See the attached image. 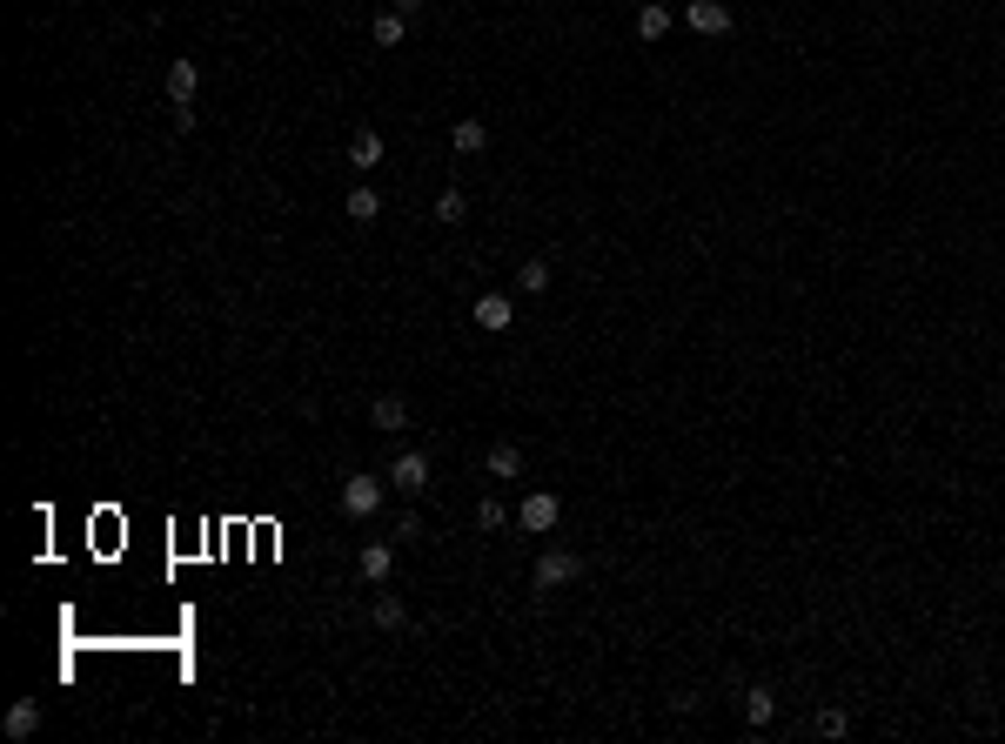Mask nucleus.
<instances>
[{
  "label": "nucleus",
  "instance_id": "nucleus-8",
  "mask_svg": "<svg viewBox=\"0 0 1005 744\" xmlns=\"http://www.w3.org/2000/svg\"><path fill=\"white\" fill-rule=\"evenodd\" d=\"M449 148H456V155H483V148H490V128H483L476 114H463V121L449 128Z\"/></svg>",
  "mask_w": 1005,
  "mask_h": 744
},
{
  "label": "nucleus",
  "instance_id": "nucleus-12",
  "mask_svg": "<svg viewBox=\"0 0 1005 744\" xmlns=\"http://www.w3.org/2000/svg\"><path fill=\"white\" fill-rule=\"evenodd\" d=\"M396 570V550L389 543H362V584H382Z\"/></svg>",
  "mask_w": 1005,
  "mask_h": 744
},
{
  "label": "nucleus",
  "instance_id": "nucleus-17",
  "mask_svg": "<svg viewBox=\"0 0 1005 744\" xmlns=\"http://www.w3.org/2000/svg\"><path fill=\"white\" fill-rule=\"evenodd\" d=\"M463 215H469L463 188H443V195H436V222H443V228H456V222H463Z\"/></svg>",
  "mask_w": 1005,
  "mask_h": 744
},
{
  "label": "nucleus",
  "instance_id": "nucleus-9",
  "mask_svg": "<svg viewBox=\"0 0 1005 744\" xmlns=\"http://www.w3.org/2000/svg\"><path fill=\"white\" fill-rule=\"evenodd\" d=\"M664 34H670V7L664 0H644L637 7V41H664Z\"/></svg>",
  "mask_w": 1005,
  "mask_h": 744
},
{
  "label": "nucleus",
  "instance_id": "nucleus-22",
  "mask_svg": "<svg viewBox=\"0 0 1005 744\" xmlns=\"http://www.w3.org/2000/svg\"><path fill=\"white\" fill-rule=\"evenodd\" d=\"M818 731H825V738H845L851 718H845V711H818Z\"/></svg>",
  "mask_w": 1005,
  "mask_h": 744
},
{
  "label": "nucleus",
  "instance_id": "nucleus-5",
  "mask_svg": "<svg viewBox=\"0 0 1005 744\" xmlns=\"http://www.w3.org/2000/svg\"><path fill=\"white\" fill-rule=\"evenodd\" d=\"M577 570H583V557H577V550H543V557H536V590H557V584H570Z\"/></svg>",
  "mask_w": 1005,
  "mask_h": 744
},
{
  "label": "nucleus",
  "instance_id": "nucleus-1",
  "mask_svg": "<svg viewBox=\"0 0 1005 744\" xmlns=\"http://www.w3.org/2000/svg\"><path fill=\"white\" fill-rule=\"evenodd\" d=\"M557 517H563L557 496H550V490H530V496H523V510H516V530L543 537V530H557Z\"/></svg>",
  "mask_w": 1005,
  "mask_h": 744
},
{
  "label": "nucleus",
  "instance_id": "nucleus-15",
  "mask_svg": "<svg viewBox=\"0 0 1005 744\" xmlns=\"http://www.w3.org/2000/svg\"><path fill=\"white\" fill-rule=\"evenodd\" d=\"M34 731H41V704L21 698L14 711H7V738H34Z\"/></svg>",
  "mask_w": 1005,
  "mask_h": 744
},
{
  "label": "nucleus",
  "instance_id": "nucleus-4",
  "mask_svg": "<svg viewBox=\"0 0 1005 744\" xmlns=\"http://www.w3.org/2000/svg\"><path fill=\"white\" fill-rule=\"evenodd\" d=\"M684 27L691 34H731V7L724 0H684Z\"/></svg>",
  "mask_w": 1005,
  "mask_h": 744
},
{
  "label": "nucleus",
  "instance_id": "nucleus-3",
  "mask_svg": "<svg viewBox=\"0 0 1005 744\" xmlns=\"http://www.w3.org/2000/svg\"><path fill=\"white\" fill-rule=\"evenodd\" d=\"M469 322H476L483 336H503V329L516 322V302H510V295H476V309H469Z\"/></svg>",
  "mask_w": 1005,
  "mask_h": 744
},
{
  "label": "nucleus",
  "instance_id": "nucleus-10",
  "mask_svg": "<svg viewBox=\"0 0 1005 744\" xmlns=\"http://www.w3.org/2000/svg\"><path fill=\"white\" fill-rule=\"evenodd\" d=\"M342 215H349V222H362V228H369V222H376V215H382L376 188H369V181H356V188H349V202H342Z\"/></svg>",
  "mask_w": 1005,
  "mask_h": 744
},
{
  "label": "nucleus",
  "instance_id": "nucleus-16",
  "mask_svg": "<svg viewBox=\"0 0 1005 744\" xmlns=\"http://www.w3.org/2000/svg\"><path fill=\"white\" fill-rule=\"evenodd\" d=\"M490 476H503V483L523 476V450H516V443H496V450H490Z\"/></svg>",
  "mask_w": 1005,
  "mask_h": 744
},
{
  "label": "nucleus",
  "instance_id": "nucleus-13",
  "mask_svg": "<svg viewBox=\"0 0 1005 744\" xmlns=\"http://www.w3.org/2000/svg\"><path fill=\"white\" fill-rule=\"evenodd\" d=\"M349 161H356L362 175H369V168H382V135H376V128H356V141H349Z\"/></svg>",
  "mask_w": 1005,
  "mask_h": 744
},
{
  "label": "nucleus",
  "instance_id": "nucleus-7",
  "mask_svg": "<svg viewBox=\"0 0 1005 744\" xmlns=\"http://www.w3.org/2000/svg\"><path fill=\"white\" fill-rule=\"evenodd\" d=\"M195 94H201V61L181 54L175 68H168V101H175V108H195Z\"/></svg>",
  "mask_w": 1005,
  "mask_h": 744
},
{
  "label": "nucleus",
  "instance_id": "nucleus-19",
  "mask_svg": "<svg viewBox=\"0 0 1005 744\" xmlns=\"http://www.w3.org/2000/svg\"><path fill=\"white\" fill-rule=\"evenodd\" d=\"M516 282H523V295H543V289H550V262H523Z\"/></svg>",
  "mask_w": 1005,
  "mask_h": 744
},
{
  "label": "nucleus",
  "instance_id": "nucleus-6",
  "mask_svg": "<svg viewBox=\"0 0 1005 744\" xmlns=\"http://www.w3.org/2000/svg\"><path fill=\"white\" fill-rule=\"evenodd\" d=\"M342 510H349V517H376L382 510V483L376 476H349V483H342Z\"/></svg>",
  "mask_w": 1005,
  "mask_h": 744
},
{
  "label": "nucleus",
  "instance_id": "nucleus-2",
  "mask_svg": "<svg viewBox=\"0 0 1005 744\" xmlns=\"http://www.w3.org/2000/svg\"><path fill=\"white\" fill-rule=\"evenodd\" d=\"M389 483H396L402 496H423L429 490V456L423 450H402L396 463H389Z\"/></svg>",
  "mask_w": 1005,
  "mask_h": 744
},
{
  "label": "nucleus",
  "instance_id": "nucleus-20",
  "mask_svg": "<svg viewBox=\"0 0 1005 744\" xmlns=\"http://www.w3.org/2000/svg\"><path fill=\"white\" fill-rule=\"evenodd\" d=\"M402 617H409L402 597H376V631H402Z\"/></svg>",
  "mask_w": 1005,
  "mask_h": 744
},
{
  "label": "nucleus",
  "instance_id": "nucleus-18",
  "mask_svg": "<svg viewBox=\"0 0 1005 744\" xmlns=\"http://www.w3.org/2000/svg\"><path fill=\"white\" fill-rule=\"evenodd\" d=\"M369 34H376V47H396L402 34H409V21H402L396 7H389V14H376V27H369Z\"/></svg>",
  "mask_w": 1005,
  "mask_h": 744
},
{
  "label": "nucleus",
  "instance_id": "nucleus-11",
  "mask_svg": "<svg viewBox=\"0 0 1005 744\" xmlns=\"http://www.w3.org/2000/svg\"><path fill=\"white\" fill-rule=\"evenodd\" d=\"M744 718L764 731V724L778 718V691H771V684H751V691H744Z\"/></svg>",
  "mask_w": 1005,
  "mask_h": 744
},
{
  "label": "nucleus",
  "instance_id": "nucleus-23",
  "mask_svg": "<svg viewBox=\"0 0 1005 744\" xmlns=\"http://www.w3.org/2000/svg\"><path fill=\"white\" fill-rule=\"evenodd\" d=\"M389 7H396L402 21H416V14H423V0H389Z\"/></svg>",
  "mask_w": 1005,
  "mask_h": 744
},
{
  "label": "nucleus",
  "instance_id": "nucleus-14",
  "mask_svg": "<svg viewBox=\"0 0 1005 744\" xmlns=\"http://www.w3.org/2000/svg\"><path fill=\"white\" fill-rule=\"evenodd\" d=\"M369 423H376V429H409V403H402V396H376Z\"/></svg>",
  "mask_w": 1005,
  "mask_h": 744
},
{
  "label": "nucleus",
  "instance_id": "nucleus-21",
  "mask_svg": "<svg viewBox=\"0 0 1005 744\" xmlns=\"http://www.w3.org/2000/svg\"><path fill=\"white\" fill-rule=\"evenodd\" d=\"M476 523H483V530H503V523H510V510H503L496 496H483V510H476Z\"/></svg>",
  "mask_w": 1005,
  "mask_h": 744
}]
</instances>
